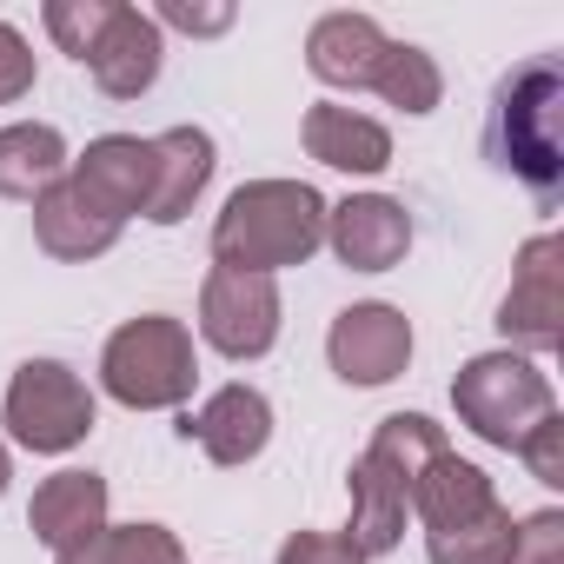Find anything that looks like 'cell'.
Wrapping results in <instances>:
<instances>
[{
	"mask_svg": "<svg viewBox=\"0 0 564 564\" xmlns=\"http://www.w3.org/2000/svg\"><path fill=\"white\" fill-rule=\"evenodd\" d=\"M485 153L498 173L524 180L538 206H557L564 193V67L551 54H531L498 80Z\"/></svg>",
	"mask_w": 564,
	"mask_h": 564,
	"instance_id": "6da1fadb",
	"label": "cell"
},
{
	"mask_svg": "<svg viewBox=\"0 0 564 564\" xmlns=\"http://www.w3.org/2000/svg\"><path fill=\"white\" fill-rule=\"evenodd\" d=\"M326 246V199L306 180H246L213 219V265L226 272H286Z\"/></svg>",
	"mask_w": 564,
	"mask_h": 564,
	"instance_id": "7a4b0ae2",
	"label": "cell"
},
{
	"mask_svg": "<svg viewBox=\"0 0 564 564\" xmlns=\"http://www.w3.org/2000/svg\"><path fill=\"white\" fill-rule=\"evenodd\" d=\"M199 359H193V333L166 313L127 319L107 346H100V386L107 399H120L127 412H173L193 399Z\"/></svg>",
	"mask_w": 564,
	"mask_h": 564,
	"instance_id": "3957f363",
	"label": "cell"
},
{
	"mask_svg": "<svg viewBox=\"0 0 564 564\" xmlns=\"http://www.w3.org/2000/svg\"><path fill=\"white\" fill-rule=\"evenodd\" d=\"M452 405H458V419H465L485 445H498V452H518V445L557 412L551 379H544L524 352H478V359H465L458 379H452Z\"/></svg>",
	"mask_w": 564,
	"mask_h": 564,
	"instance_id": "277c9868",
	"label": "cell"
},
{
	"mask_svg": "<svg viewBox=\"0 0 564 564\" xmlns=\"http://www.w3.org/2000/svg\"><path fill=\"white\" fill-rule=\"evenodd\" d=\"M0 419H8L14 445L41 452V458H61L74 452L87 432H94V392L74 366L61 359H28L14 379H8V399H0Z\"/></svg>",
	"mask_w": 564,
	"mask_h": 564,
	"instance_id": "5b68a950",
	"label": "cell"
},
{
	"mask_svg": "<svg viewBox=\"0 0 564 564\" xmlns=\"http://www.w3.org/2000/svg\"><path fill=\"white\" fill-rule=\"evenodd\" d=\"M199 339L246 366V359H265L279 346V286L265 272H226L213 265L206 286H199Z\"/></svg>",
	"mask_w": 564,
	"mask_h": 564,
	"instance_id": "8992f818",
	"label": "cell"
},
{
	"mask_svg": "<svg viewBox=\"0 0 564 564\" xmlns=\"http://www.w3.org/2000/svg\"><path fill=\"white\" fill-rule=\"evenodd\" d=\"M498 333H505L524 359L564 346V239H557V232L524 239L518 272H511V293H505V306H498ZM511 346H505V352H511Z\"/></svg>",
	"mask_w": 564,
	"mask_h": 564,
	"instance_id": "52a82bcc",
	"label": "cell"
},
{
	"mask_svg": "<svg viewBox=\"0 0 564 564\" xmlns=\"http://www.w3.org/2000/svg\"><path fill=\"white\" fill-rule=\"evenodd\" d=\"M326 359L346 386H392L412 366V319L386 300L346 306L326 333Z\"/></svg>",
	"mask_w": 564,
	"mask_h": 564,
	"instance_id": "ba28073f",
	"label": "cell"
},
{
	"mask_svg": "<svg viewBox=\"0 0 564 564\" xmlns=\"http://www.w3.org/2000/svg\"><path fill=\"white\" fill-rule=\"evenodd\" d=\"M326 246L352 272H392L412 252V213L386 193H352V199L326 206Z\"/></svg>",
	"mask_w": 564,
	"mask_h": 564,
	"instance_id": "9c48e42d",
	"label": "cell"
},
{
	"mask_svg": "<svg viewBox=\"0 0 564 564\" xmlns=\"http://www.w3.org/2000/svg\"><path fill=\"white\" fill-rule=\"evenodd\" d=\"M67 180H74L94 206H107V213L127 226V219L147 213V199H153V140L100 133V140L67 166Z\"/></svg>",
	"mask_w": 564,
	"mask_h": 564,
	"instance_id": "30bf717a",
	"label": "cell"
},
{
	"mask_svg": "<svg viewBox=\"0 0 564 564\" xmlns=\"http://www.w3.org/2000/svg\"><path fill=\"white\" fill-rule=\"evenodd\" d=\"M180 432L213 458V465H252L259 452H265V438H272V405H265V392H252V386H219L199 412H186L180 419Z\"/></svg>",
	"mask_w": 564,
	"mask_h": 564,
	"instance_id": "8fae6325",
	"label": "cell"
},
{
	"mask_svg": "<svg viewBox=\"0 0 564 564\" xmlns=\"http://www.w3.org/2000/svg\"><path fill=\"white\" fill-rule=\"evenodd\" d=\"M160 61H166L160 21H153V14H140V8H127V0H120V14L107 21L100 47L87 54V74H94V87H100L107 100H140V94L160 80Z\"/></svg>",
	"mask_w": 564,
	"mask_h": 564,
	"instance_id": "7c38bea8",
	"label": "cell"
},
{
	"mask_svg": "<svg viewBox=\"0 0 564 564\" xmlns=\"http://www.w3.org/2000/svg\"><path fill=\"white\" fill-rule=\"evenodd\" d=\"M213 166H219V153H213L206 127H166L153 140V199H147V219L153 226H180L199 206Z\"/></svg>",
	"mask_w": 564,
	"mask_h": 564,
	"instance_id": "4fadbf2b",
	"label": "cell"
},
{
	"mask_svg": "<svg viewBox=\"0 0 564 564\" xmlns=\"http://www.w3.org/2000/svg\"><path fill=\"white\" fill-rule=\"evenodd\" d=\"M28 524L34 538L61 557V551H80L87 538L107 531V478L100 471H54L34 505H28Z\"/></svg>",
	"mask_w": 564,
	"mask_h": 564,
	"instance_id": "5bb4252c",
	"label": "cell"
},
{
	"mask_svg": "<svg viewBox=\"0 0 564 564\" xmlns=\"http://www.w3.org/2000/svg\"><path fill=\"white\" fill-rule=\"evenodd\" d=\"M386 28L372 21V14H319L313 21V34H306V67H313V80H326V87H352V94H366L372 87V74H379V61H386Z\"/></svg>",
	"mask_w": 564,
	"mask_h": 564,
	"instance_id": "9a60e30c",
	"label": "cell"
},
{
	"mask_svg": "<svg viewBox=\"0 0 564 564\" xmlns=\"http://www.w3.org/2000/svg\"><path fill=\"white\" fill-rule=\"evenodd\" d=\"M34 239H41L47 259H74L80 265V259H100V252L120 246V219L107 206H94L74 180H61V186H47L34 199Z\"/></svg>",
	"mask_w": 564,
	"mask_h": 564,
	"instance_id": "2e32d148",
	"label": "cell"
},
{
	"mask_svg": "<svg viewBox=\"0 0 564 564\" xmlns=\"http://www.w3.org/2000/svg\"><path fill=\"white\" fill-rule=\"evenodd\" d=\"M306 153L333 173H386L392 166V133L372 120V113H352V107H306Z\"/></svg>",
	"mask_w": 564,
	"mask_h": 564,
	"instance_id": "e0dca14e",
	"label": "cell"
},
{
	"mask_svg": "<svg viewBox=\"0 0 564 564\" xmlns=\"http://www.w3.org/2000/svg\"><path fill=\"white\" fill-rule=\"evenodd\" d=\"M491 505H498L491 478H485L478 465H465L458 452L432 458V465H425V478L412 485V518L425 524V538H432V531H458V524L485 518Z\"/></svg>",
	"mask_w": 564,
	"mask_h": 564,
	"instance_id": "ac0fdd59",
	"label": "cell"
},
{
	"mask_svg": "<svg viewBox=\"0 0 564 564\" xmlns=\"http://www.w3.org/2000/svg\"><path fill=\"white\" fill-rule=\"evenodd\" d=\"M74 166L61 127L47 120H21V127H0V199H41L47 186H61Z\"/></svg>",
	"mask_w": 564,
	"mask_h": 564,
	"instance_id": "d6986e66",
	"label": "cell"
},
{
	"mask_svg": "<svg viewBox=\"0 0 564 564\" xmlns=\"http://www.w3.org/2000/svg\"><path fill=\"white\" fill-rule=\"evenodd\" d=\"M352 524H346V538H352V551L359 557H386V551H399V538H405V518H412V498H405V485H392L372 458H352Z\"/></svg>",
	"mask_w": 564,
	"mask_h": 564,
	"instance_id": "ffe728a7",
	"label": "cell"
},
{
	"mask_svg": "<svg viewBox=\"0 0 564 564\" xmlns=\"http://www.w3.org/2000/svg\"><path fill=\"white\" fill-rule=\"evenodd\" d=\"M452 445H445V425H432L425 412H392V419H379V432H372V445L359 452V458H372L392 485H405V498H412V485L425 478V465L432 458H445Z\"/></svg>",
	"mask_w": 564,
	"mask_h": 564,
	"instance_id": "44dd1931",
	"label": "cell"
},
{
	"mask_svg": "<svg viewBox=\"0 0 564 564\" xmlns=\"http://www.w3.org/2000/svg\"><path fill=\"white\" fill-rule=\"evenodd\" d=\"M366 94H379V100H386V107H399V113H432V107L445 100V74H438V61H432L425 47L392 41Z\"/></svg>",
	"mask_w": 564,
	"mask_h": 564,
	"instance_id": "7402d4cb",
	"label": "cell"
},
{
	"mask_svg": "<svg viewBox=\"0 0 564 564\" xmlns=\"http://www.w3.org/2000/svg\"><path fill=\"white\" fill-rule=\"evenodd\" d=\"M54 564H186L180 538L166 524H107L80 551H61Z\"/></svg>",
	"mask_w": 564,
	"mask_h": 564,
	"instance_id": "603a6c76",
	"label": "cell"
},
{
	"mask_svg": "<svg viewBox=\"0 0 564 564\" xmlns=\"http://www.w3.org/2000/svg\"><path fill=\"white\" fill-rule=\"evenodd\" d=\"M511 531H518V518L505 505H491L485 518H471L458 531H432L425 538V557L432 564H505L511 557Z\"/></svg>",
	"mask_w": 564,
	"mask_h": 564,
	"instance_id": "cb8c5ba5",
	"label": "cell"
},
{
	"mask_svg": "<svg viewBox=\"0 0 564 564\" xmlns=\"http://www.w3.org/2000/svg\"><path fill=\"white\" fill-rule=\"evenodd\" d=\"M120 14V0H47L41 8V21H47V34H54V47L61 54H74L80 67H87V54L100 47V34H107V21Z\"/></svg>",
	"mask_w": 564,
	"mask_h": 564,
	"instance_id": "d4e9b609",
	"label": "cell"
},
{
	"mask_svg": "<svg viewBox=\"0 0 564 564\" xmlns=\"http://www.w3.org/2000/svg\"><path fill=\"white\" fill-rule=\"evenodd\" d=\"M505 564H564V511H531L511 531V557Z\"/></svg>",
	"mask_w": 564,
	"mask_h": 564,
	"instance_id": "484cf974",
	"label": "cell"
},
{
	"mask_svg": "<svg viewBox=\"0 0 564 564\" xmlns=\"http://www.w3.org/2000/svg\"><path fill=\"white\" fill-rule=\"evenodd\" d=\"M28 94H34V47H28L21 28L0 21V107H14Z\"/></svg>",
	"mask_w": 564,
	"mask_h": 564,
	"instance_id": "4316f807",
	"label": "cell"
},
{
	"mask_svg": "<svg viewBox=\"0 0 564 564\" xmlns=\"http://www.w3.org/2000/svg\"><path fill=\"white\" fill-rule=\"evenodd\" d=\"M279 564H366L346 531H293L279 544Z\"/></svg>",
	"mask_w": 564,
	"mask_h": 564,
	"instance_id": "83f0119b",
	"label": "cell"
},
{
	"mask_svg": "<svg viewBox=\"0 0 564 564\" xmlns=\"http://www.w3.org/2000/svg\"><path fill=\"white\" fill-rule=\"evenodd\" d=\"M518 458L531 465V478H538V485H551V491H557V485H564V419L551 412V419L518 445Z\"/></svg>",
	"mask_w": 564,
	"mask_h": 564,
	"instance_id": "f1b7e54d",
	"label": "cell"
},
{
	"mask_svg": "<svg viewBox=\"0 0 564 564\" xmlns=\"http://www.w3.org/2000/svg\"><path fill=\"white\" fill-rule=\"evenodd\" d=\"M160 21L180 28V34H226L232 8H226V0H213V8H199V0H160Z\"/></svg>",
	"mask_w": 564,
	"mask_h": 564,
	"instance_id": "f546056e",
	"label": "cell"
},
{
	"mask_svg": "<svg viewBox=\"0 0 564 564\" xmlns=\"http://www.w3.org/2000/svg\"><path fill=\"white\" fill-rule=\"evenodd\" d=\"M8 478H14V458H8V445H0V498H8Z\"/></svg>",
	"mask_w": 564,
	"mask_h": 564,
	"instance_id": "4dcf8cb0",
	"label": "cell"
}]
</instances>
